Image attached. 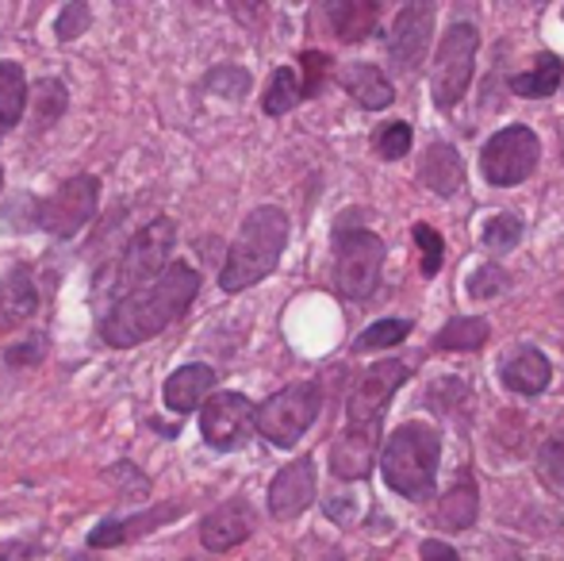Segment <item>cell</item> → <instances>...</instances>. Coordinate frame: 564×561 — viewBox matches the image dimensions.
Masks as SVG:
<instances>
[{"mask_svg": "<svg viewBox=\"0 0 564 561\" xmlns=\"http://www.w3.org/2000/svg\"><path fill=\"white\" fill-rule=\"evenodd\" d=\"M196 292H200V273L188 262H173L158 273L147 289L131 292L119 304L108 308V315L100 320V338L108 346H139L147 338H154L158 331H165L170 323H177L181 315L193 308Z\"/></svg>", "mask_w": 564, "mask_h": 561, "instance_id": "obj_1", "label": "cell"}, {"mask_svg": "<svg viewBox=\"0 0 564 561\" xmlns=\"http://www.w3.org/2000/svg\"><path fill=\"white\" fill-rule=\"evenodd\" d=\"M284 247H289V216L281 208H273V204L253 208L227 250L224 273H219L224 292H242L250 284L265 281L281 262Z\"/></svg>", "mask_w": 564, "mask_h": 561, "instance_id": "obj_2", "label": "cell"}, {"mask_svg": "<svg viewBox=\"0 0 564 561\" xmlns=\"http://www.w3.org/2000/svg\"><path fill=\"white\" fill-rule=\"evenodd\" d=\"M442 462V434L431 423H403L400 431L388 434L384 454H380V470L392 493L403 500H426L438 481Z\"/></svg>", "mask_w": 564, "mask_h": 561, "instance_id": "obj_3", "label": "cell"}, {"mask_svg": "<svg viewBox=\"0 0 564 561\" xmlns=\"http://www.w3.org/2000/svg\"><path fill=\"white\" fill-rule=\"evenodd\" d=\"M173 239H177V227H173L170 216L150 219L142 231H134L131 239H127L123 255L105 270V281L97 284V296L119 304V300L131 296V292L147 289V284L170 266Z\"/></svg>", "mask_w": 564, "mask_h": 561, "instance_id": "obj_4", "label": "cell"}, {"mask_svg": "<svg viewBox=\"0 0 564 561\" xmlns=\"http://www.w3.org/2000/svg\"><path fill=\"white\" fill-rule=\"evenodd\" d=\"M319 408H323V392L315 381L284 385L265 404L253 408V431L265 434V442H273V446L289 450L312 431V423L319 420Z\"/></svg>", "mask_w": 564, "mask_h": 561, "instance_id": "obj_5", "label": "cell"}, {"mask_svg": "<svg viewBox=\"0 0 564 561\" xmlns=\"http://www.w3.org/2000/svg\"><path fill=\"white\" fill-rule=\"evenodd\" d=\"M476 51H480V31L473 23H453L431 66V93L442 112L457 108L460 97L468 93V82H473L476 69Z\"/></svg>", "mask_w": 564, "mask_h": 561, "instance_id": "obj_6", "label": "cell"}, {"mask_svg": "<svg viewBox=\"0 0 564 561\" xmlns=\"http://www.w3.org/2000/svg\"><path fill=\"white\" fill-rule=\"evenodd\" d=\"M388 247L372 231H338L335 242V289L346 300H365L377 292Z\"/></svg>", "mask_w": 564, "mask_h": 561, "instance_id": "obj_7", "label": "cell"}, {"mask_svg": "<svg viewBox=\"0 0 564 561\" xmlns=\"http://www.w3.org/2000/svg\"><path fill=\"white\" fill-rule=\"evenodd\" d=\"M538 158H542V139L530 128H522V123H511V128L496 131V136L484 142L480 173L488 185L511 188L522 185L538 170Z\"/></svg>", "mask_w": 564, "mask_h": 561, "instance_id": "obj_8", "label": "cell"}, {"mask_svg": "<svg viewBox=\"0 0 564 561\" xmlns=\"http://www.w3.org/2000/svg\"><path fill=\"white\" fill-rule=\"evenodd\" d=\"M97 201H100V181L89 177V173H82V177L58 185L43 204H39L35 224L43 227L46 235H54V239H69V235H77L93 216H97Z\"/></svg>", "mask_w": 564, "mask_h": 561, "instance_id": "obj_9", "label": "cell"}, {"mask_svg": "<svg viewBox=\"0 0 564 561\" xmlns=\"http://www.w3.org/2000/svg\"><path fill=\"white\" fill-rule=\"evenodd\" d=\"M200 434L212 450H238L253 434V404L242 392H219L204 400L200 408Z\"/></svg>", "mask_w": 564, "mask_h": 561, "instance_id": "obj_10", "label": "cell"}, {"mask_svg": "<svg viewBox=\"0 0 564 561\" xmlns=\"http://www.w3.org/2000/svg\"><path fill=\"white\" fill-rule=\"evenodd\" d=\"M411 377V369L403 362H377L354 381L346 400L349 423H380L384 408L392 404V397L400 392V385Z\"/></svg>", "mask_w": 564, "mask_h": 561, "instance_id": "obj_11", "label": "cell"}, {"mask_svg": "<svg viewBox=\"0 0 564 561\" xmlns=\"http://www.w3.org/2000/svg\"><path fill=\"white\" fill-rule=\"evenodd\" d=\"M431 31H434V8L431 4H408L400 15H395L392 31H388V54H392L395 69L411 74V69L426 58Z\"/></svg>", "mask_w": 564, "mask_h": 561, "instance_id": "obj_12", "label": "cell"}, {"mask_svg": "<svg viewBox=\"0 0 564 561\" xmlns=\"http://www.w3.org/2000/svg\"><path fill=\"white\" fill-rule=\"evenodd\" d=\"M380 446V423H349L330 446V473L338 481L369 477Z\"/></svg>", "mask_w": 564, "mask_h": 561, "instance_id": "obj_13", "label": "cell"}, {"mask_svg": "<svg viewBox=\"0 0 564 561\" xmlns=\"http://www.w3.org/2000/svg\"><path fill=\"white\" fill-rule=\"evenodd\" d=\"M315 500V462L312 457H296L289 462L269 485V511L273 519H296Z\"/></svg>", "mask_w": 564, "mask_h": 561, "instance_id": "obj_14", "label": "cell"}, {"mask_svg": "<svg viewBox=\"0 0 564 561\" xmlns=\"http://www.w3.org/2000/svg\"><path fill=\"white\" fill-rule=\"evenodd\" d=\"M250 531H253V508L246 500H227L204 516L200 542L212 554H224V550H235L238 542L250 539Z\"/></svg>", "mask_w": 564, "mask_h": 561, "instance_id": "obj_15", "label": "cell"}, {"mask_svg": "<svg viewBox=\"0 0 564 561\" xmlns=\"http://www.w3.org/2000/svg\"><path fill=\"white\" fill-rule=\"evenodd\" d=\"M503 385L519 397H538V392L550 389L553 381V366L538 346H514L503 358V369H499Z\"/></svg>", "mask_w": 564, "mask_h": 561, "instance_id": "obj_16", "label": "cell"}, {"mask_svg": "<svg viewBox=\"0 0 564 561\" xmlns=\"http://www.w3.org/2000/svg\"><path fill=\"white\" fill-rule=\"evenodd\" d=\"M212 389H216V369L204 366V362H193V366H181L177 374H170V381H165V389H162V400L170 412L188 416V412H196V408H204Z\"/></svg>", "mask_w": 564, "mask_h": 561, "instance_id": "obj_17", "label": "cell"}, {"mask_svg": "<svg viewBox=\"0 0 564 561\" xmlns=\"http://www.w3.org/2000/svg\"><path fill=\"white\" fill-rule=\"evenodd\" d=\"M419 181L431 188L434 196H453L465 185V162H460L457 147L449 142H431L419 158Z\"/></svg>", "mask_w": 564, "mask_h": 561, "instance_id": "obj_18", "label": "cell"}, {"mask_svg": "<svg viewBox=\"0 0 564 561\" xmlns=\"http://www.w3.org/2000/svg\"><path fill=\"white\" fill-rule=\"evenodd\" d=\"M177 516H181V504H162V508H150L131 519H108V524H97V531L89 535V547L93 550L119 547V542H131V539H139V535L154 531V527H165Z\"/></svg>", "mask_w": 564, "mask_h": 561, "instance_id": "obj_19", "label": "cell"}, {"mask_svg": "<svg viewBox=\"0 0 564 561\" xmlns=\"http://www.w3.org/2000/svg\"><path fill=\"white\" fill-rule=\"evenodd\" d=\"M338 82H341V89L361 108H369V112H380V108H388L395 100L392 82H388L377 66H369V62H349V66H341Z\"/></svg>", "mask_w": 564, "mask_h": 561, "instance_id": "obj_20", "label": "cell"}, {"mask_svg": "<svg viewBox=\"0 0 564 561\" xmlns=\"http://www.w3.org/2000/svg\"><path fill=\"white\" fill-rule=\"evenodd\" d=\"M39 312V289L28 270H12L0 281V327H20Z\"/></svg>", "mask_w": 564, "mask_h": 561, "instance_id": "obj_21", "label": "cell"}, {"mask_svg": "<svg viewBox=\"0 0 564 561\" xmlns=\"http://www.w3.org/2000/svg\"><path fill=\"white\" fill-rule=\"evenodd\" d=\"M377 15L380 8L372 0H335V4H327V20L341 43H357V39L369 35L377 28Z\"/></svg>", "mask_w": 564, "mask_h": 561, "instance_id": "obj_22", "label": "cell"}, {"mask_svg": "<svg viewBox=\"0 0 564 561\" xmlns=\"http://www.w3.org/2000/svg\"><path fill=\"white\" fill-rule=\"evenodd\" d=\"M28 77H23L20 62H0V136L12 131L23 120L28 108Z\"/></svg>", "mask_w": 564, "mask_h": 561, "instance_id": "obj_23", "label": "cell"}, {"mask_svg": "<svg viewBox=\"0 0 564 561\" xmlns=\"http://www.w3.org/2000/svg\"><path fill=\"white\" fill-rule=\"evenodd\" d=\"M476 511H480V493H476L468 481H460L457 488H449V493L442 496L434 519H438V527H446V531H465V527L476 524Z\"/></svg>", "mask_w": 564, "mask_h": 561, "instance_id": "obj_24", "label": "cell"}, {"mask_svg": "<svg viewBox=\"0 0 564 561\" xmlns=\"http://www.w3.org/2000/svg\"><path fill=\"white\" fill-rule=\"evenodd\" d=\"M557 85H561V58L557 54H542V58H534V66H530L527 74L511 77V93L514 97H527V100L550 97Z\"/></svg>", "mask_w": 564, "mask_h": 561, "instance_id": "obj_25", "label": "cell"}, {"mask_svg": "<svg viewBox=\"0 0 564 561\" xmlns=\"http://www.w3.org/2000/svg\"><path fill=\"white\" fill-rule=\"evenodd\" d=\"M488 335H491L488 320H476V315H460V320H449L446 327L438 331L434 346H438V350H480V346L488 343Z\"/></svg>", "mask_w": 564, "mask_h": 561, "instance_id": "obj_26", "label": "cell"}, {"mask_svg": "<svg viewBox=\"0 0 564 561\" xmlns=\"http://www.w3.org/2000/svg\"><path fill=\"white\" fill-rule=\"evenodd\" d=\"M296 105H300V77H296V69H289V66L273 69V77H269V89H265V100H261L265 116H284V112H292Z\"/></svg>", "mask_w": 564, "mask_h": 561, "instance_id": "obj_27", "label": "cell"}, {"mask_svg": "<svg viewBox=\"0 0 564 561\" xmlns=\"http://www.w3.org/2000/svg\"><path fill=\"white\" fill-rule=\"evenodd\" d=\"M408 335H411V323L408 320H380V323H372L369 331H361V338L354 343V350L357 354L388 350V346H400Z\"/></svg>", "mask_w": 564, "mask_h": 561, "instance_id": "obj_28", "label": "cell"}, {"mask_svg": "<svg viewBox=\"0 0 564 561\" xmlns=\"http://www.w3.org/2000/svg\"><path fill=\"white\" fill-rule=\"evenodd\" d=\"M480 239H484V247H488V250H511V247H519V239H522V216H514V212H496V216H491L488 224H484Z\"/></svg>", "mask_w": 564, "mask_h": 561, "instance_id": "obj_29", "label": "cell"}, {"mask_svg": "<svg viewBox=\"0 0 564 561\" xmlns=\"http://www.w3.org/2000/svg\"><path fill=\"white\" fill-rule=\"evenodd\" d=\"M411 142H415V131H411L408 120H392L372 136V147L384 162H400L403 154H411Z\"/></svg>", "mask_w": 564, "mask_h": 561, "instance_id": "obj_30", "label": "cell"}, {"mask_svg": "<svg viewBox=\"0 0 564 561\" xmlns=\"http://www.w3.org/2000/svg\"><path fill=\"white\" fill-rule=\"evenodd\" d=\"M204 89L219 93V97H227V100H242L246 93H250V74L238 66H219L204 77Z\"/></svg>", "mask_w": 564, "mask_h": 561, "instance_id": "obj_31", "label": "cell"}, {"mask_svg": "<svg viewBox=\"0 0 564 561\" xmlns=\"http://www.w3.org/2000/svg\"><path fill=\"white\" fill-rule=\"evenodd\" d=\"M415 247L423 250V278H438L442 262H446V242H442V235L434 231L431 224H415Z\"/></svg>", "mask_w": 564, "mask_h": 561, "instance_id": "obj_32", "label": "cell"}, {"mask_svg": "<svg viewBox=\"0 0 564 561\" xmlns=\"http://www.w3.org/2000/svg\"><path fill=\"white\" fill-rule=\"evenodd\" d=\"M507 284H511V278H507L503 266H480V270H473V278H468V296L473 300H491L499 296V292H507Z\"/></svg>", "mask_w": 564, "mask_h": 561, "instance_id": "obj_33", "label": "cell"}, {"mask_svg": "<svg viewBox=\"0 0 564 561\" xmlns=\"http://www.w3.org/2000/svg\"><path fill=\"white\" fill-rule=\"evenodd\" d=\"M35 105L43 108L39 112V120H43V128H51L54 120H58L62 112H66V85L54 82V77H46V82L35 85Z\"/></svg>", "mask_w": 564, "mask_h": 561, "instance_id": "obj_34", "label": "cell"}, {"mask_svg": "<svg viewBox=\"0 0 564 561\" xmlns=\"http://www.w3.org/2000/svg\"><path fill=\"white\" fill-rule=\"evenodd\" d=\"M300 66H304V82H300V97H315V93L323 89V77H327L330 69V58L319 51H307L304 58H300Z\"/></svg>", "mask_w": 564, "mask_h": 561, "instance_id": "obj_35", "label": "cell"}, {"mask_svg": "<svg viewBox=\"0 0 564 561\" xmlns=\"http://www.w3.org/2000/svg\"><path fill=\"white\" fill-rule=\"evenodd\" d=\"M542 470L550 473L557 485H564V431H553L542 442Z\"/></svg>", "mask_w": 564, "mask_h": 561, "instance_id": "obj_36", "label": "cell"}, {"mask_svg": "<svg viewBox=\"0 0 564 561\" xmlns=\"http://www.w3.org/2000/svg\"><path fill=\"white\" fill-rule=\"evenodd\" d=\"M89 20H93L89 4H69L66 12H62V20H58V39H62V43L77 39L82 31H89Z\"/></svg>", "mask_w": 564, "mask_h": 561, "instance_id": "obj_37", "label": "cell"}, {"mask_svg": "<svg viewBox=\"0 0 564 561\" xmlns=\"http://www.w3.org/2000/svg\"><path fill=\"white\" fill-rule=\"evenodd\" d=\"M327 516L335 519V524H357V516H361V500H357L354 493L330 496V500H327Z\"/></svg>", "mask_w": 564, "mask_h": 561, "instance_id": "obj_38", "label": "cell"}, {"mask_svg": "<svg viewBox=\"0 0 564 561\" xmlns=\"http://www.w3.org/2000/svg\"><path fill=\"white\" fill-rule=\"evenodd\" d=\"M419 554H423V561H460L457 550L446 547V542H438V539H426Z\"/></svg>", "mask_w": 564, "mask_h": 561, "instance_id": "obj_39", "label": "cell"}, {"mask_svg": "<svg viewBox=\"0 0 564 561\" xmlns=\"http://www.w3.org/2000/svg\"><path fill=\"white\" fill-rule=\"evenodd\" d=\"M561 158H564V123H561Z\"/></svg>", "mask_w": 564, "mask_h": 561, "instance_id": "obj_40", "label": "cell"}, {"mask_svg": "<svg viewBox=\"0 0 564 561\" xmlns=\"http://www.w3.org/2000/svg\"><path fill=\"white\" fill-rule=\"evenodd\" d=\"M0 193H4V170H0Z\"/></svg>", "mask_w": 564, "mask_h": 561, "instance_id": "obj_41", "label": "cell"}, {"mask_svg": "<svg viewBox=\"0 0 564 561\" xmlns=\"http://www.w3.org/2000/svg\"><path fill=\"white\" fill-rule=\"evenodd\" d=\"M196 561H204V558H196Z\"/></svg>", "mask_w": 564, "mask_h": 561, "instance_id": "obj_42", "label": "cell"}, {"mask_svg": "<svg viewBox=\"0 0 564 561\" xmlns=\"http://www.w3.org/2000/svg\"><path fill=\"white\" fill-rule=\"evenodd\" d=\"M0 561H4V558H0Z\"/></svg>", "mask_w": 564, "mask_h": 561, "instance_id": "obj_43", "label": "cell"}]
</instances>
